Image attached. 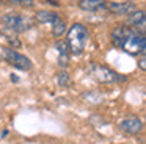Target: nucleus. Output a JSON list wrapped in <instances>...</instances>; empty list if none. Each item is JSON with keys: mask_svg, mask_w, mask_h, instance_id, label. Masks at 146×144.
<instances>
[{"mask_svg": "<svg viewBox=\"0 0 146 144\" xmlns=\"http://www.w3.org/2000/svg\"><path fill=\"white\" fill-rule=\"evenodd\" d=\"M111 42L115 47L130 53V55H141L146 50L145 33L127 27L126 24L116 27L111 31Z\"/></svg>", "mask_w": 146, "mask_h": 144, "instance_id": "1", "label": "nucleus"}, {"mask_svg": "<svg viewBox=\"0 0 146 144\" xmlns=\"http://www.w3.org/2000/svg\"><path fill=\"white\" fill-rule=\"evenodd\" d=\"M2 30L10 33H24L35 27V19L29 14H19V13H8L0 17Z\"/></svg>", "mask_w": 146, "mask_h": 144, "instance_id": "2", "label": "nucleus"}, {"mask_svg": "<svg viewBox=\"0 0 146 144\" xmlns=\"http://www.w3.org/2000/svg\"><path fill=\"white\" fill-rule=\"evenodd\" d=\"M68 46L71 55H82L88 44V30L82 24H74L68 31Z\"/></svg>", "mask_w": 146, "mask_h": 144, "instance_id": "3", "label": "nucleus"}, {"mask_svg": "<svg viewBox=\"0 0 146 144\" xmlns=\"http://www.w3.org/2000/svg\"><path fill=\"white\" fill-rule=\"evenodd\" d=\"M88 71H90V75H91L96 81H99V83H111V81H115V80H124L123 77L115 74L113 71H110L108 67H105V66H102V64H98V63H93Z\"/></svg>", "mask_w": 146, "mask_h": 144, "instance_id": "4", "label": "nucleus"}, {"mask_svg": "<svg viewBox=\"0 0 146 144\" xmlns=\"http://www.w3.org/2000/svg\"><path fill=\"white\" fill-rule=\"evenodd\" d=\"M3 58H5V61L10 63L16 69H21V71H30L32 69L30 58L19 53L16 49H3Z\"/></svg>", "mask_w": 146, "mask_h": 144, "instance_id": "5", "label": "nucleus"}, {"mask_svg": "<svg viewBox=\"0 0 146 144\" xmlns=\"http://www.w3.org/2000/svg\"><path fill=\"white\" fill-rule=\"evenodd\" d=\"M145 24H146V16L145 11H141V9H135L127 16V27L145 33Z\"/></svg>", "mask_w": 146, "mask_h": 144, "instance_id": "6", "label": "nucleus"}, {"mask_svg": "<svg viewBox=\"0 0 146 144\" xmlns=\"http://www.w3.org/2000/svg\"><path fill=\"white\" fill-rule=\"evenodd\" d=\"M119 128L124 133L129 135H138L143 130V122L138 118H126L124 121H121Z\"/></svg>", "mask_w": 146, "mask_h": 144, "instance_id": "7", "label": "nucleus"}, {"mask_svg": "<svg viewBox=\"0 0 146 144\" xmlns=\"http://www.w3.org/2000/svg\"><path fill=\"white\" fill-rule=\"evenodd\" d=\"M137 6L132 2H119V3H107V11L119 16H129L132 11H135Z\"/></svg>", "mask_w": 146, "mask_h": 144, "instance_id": "8", "label": "nucleus"}, {"mask_svg": "<svg viewBox=\"0 0 146 144\" xmlns=\"http://www.w3.org/2000/svg\"><path fill=\"white\" fill-rule=\"evenodd\" d=\"M55 49H57L58 52V64L61 66V67H66L68 63H69V46H68V41L66 39H60L57 41V44H55Z\"/></svg>", "mask_w": 146, "mask_h": 144, "instance_id": "9", "label": "nucleus"}, {"mask_svg": "<svg viewBox=\"0 0 146 144\" xmlns=\"http://www.w3.org/2000/svg\"><path fill=\"white\" fill-rule=\"evenodd\" d=\"M79 8L88 13H98L107 9V2L105 0H80Z\"/></svg>", "mask_w": 146, "mask_h": 144, "instance_id": "10", "label": "nucleus"}, {"mask_svg": "<svg viewBox=\"0 0 146 144\" xmlns=\"http://www.w3.org/2000/svg\"><path fill=\"white\" fill-rule=\"evenodd\" d=\"M52 34H54L55 38H60L64 34V31H66V22L63 20V19L58 16L57 19H55L54 22H52Z\"/></svg>", "mask_w": 146, "mask_h": 144, "instance_id": "11", "label": "nucleus"}, {"mask_svg": "<svg viewBox=\"0 0 146 144\" xmlns=\"http://www.w3.org/2000/svg\"><path fill=\"white\" fill-rule=\"evenodd\" d=\"M57 17H58V14L54 11H38L36 13V20L39 24H52Z\"/></svg>", "mask_w": 146, "mask_h": 144, "instance_id": "12", "label": "nucleus"}, {"mask_svg": "<svg viewBox=\"0 0 146 144\" xmlns=\"http://www.w3.org/2000/svg\"><path fill=\"white\" fill-rule=\"evenodd\" d=\"M57 83H58V86H61V88L68 86V85H69V74H68L66 71L58 72L57 74Z\"/></svg>", "mask_w": 146, "mask_h": 144, "instance_id": "13", "label": "nucleus"}, {"mask_svg": "<svg viewBox=\"0 0 146 144\" xmlns=\"http://www.w3.org/2000/svg\"><path fill=\"white\" fill-rule=\"evenodd\" d=\"M10 5H17V6H22V8H32L35 5L33 0H7Z\"/></svg>", "mask_w": 146, "mask_h": 144, "instance_id": "14", "label": "nucleus"}, {"mask_svg": "<svg viewBox=\"0 0 146 144\" xmlns=\"http://www.w3.org/2000/svg\"><path fill=\"white\" fill-rule=\"evenodd\" d=\"M146 59H145V53H141V58H140V69H141V71H145L146 69Z\"/></svg>", "mask_w": 146, "mask_h": 144, "instance_id": "15", "label": "nucleus"}, {"mask_svg": "<svg viewBox=\"0 0 146 144\" xmlns=\"http://www.w3.org/2000/svg\"><path fill=\"white\" fill-rule=\"evenodd\" d=\"M2 3H3V0H0V5H2Z\"/></svg>", "mask_w": 146, "mask_h": 144, "instance_id": "16", "label": "nucleus"}, {"mask_svg": "<svg viewBox=\"0 0 146 144\" xmlns=\"http://www.w3.org/2000/svg\"><path fill=\"white\" fill-rule=\"evenodd\" d=\"M0 34H2V28H0Z\"/></svg>", "mask_w": 146, "mask_h": 144, "instance_id": "17", "label": "nucleus"}]
</instances>
